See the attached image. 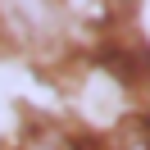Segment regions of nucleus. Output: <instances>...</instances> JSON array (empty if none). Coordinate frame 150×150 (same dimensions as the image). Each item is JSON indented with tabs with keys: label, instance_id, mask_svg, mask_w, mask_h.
<instances>
[{
	"label": "nucleus",
	"instance_id": "f03ea898",
	"mask_svg": "<svg viewBox=\"0 0 150 150\" xmlns=\"http://www.w3.org/2000/svg\"><path fill=\"white\" fill-rule=\"evenodd\" d=\"M105 150H150V118H123L105 137Z\"/></svg>",
	"mask_w": 150,
	"mask_h": 150
},
{
	"label": "nucleus",
	"instance_id": "f257e3e1",
	"mask_svg": "<svg viewBox=\"0 0 150 150\" xmlns=\"http://www.w3.org/2000/svg\"><path fill=\"white\" fill-rule=\"evenodd\" d=\"M0 32L23 50H50L68 37L64 0H0Z\"/></svg>",
	"mask_w": 150,
	"mask_h": 150
},
{
	"label": "nucleus",
	"instance_id": "7ed1b4c3",
	"mask_svg": "<svg viewBox=\"0 0 150 150\" xmlns=\"http://www.w3.org/2000/svg\"><path fill=\"white\" fill-rule=\"evenodd\" d=\"M14 150H82L73 137H68L64 127H55V123H41V127H32L28 137L18 141Z\"/></svg>",
	"mask_w": 150,
	"mask_h": 150
}]
</instances>
